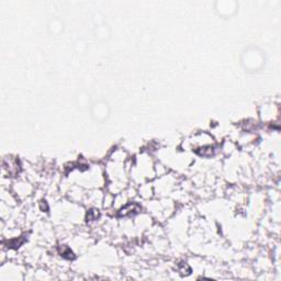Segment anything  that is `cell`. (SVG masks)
<instances>
[{
  "label": "cell",
  "instance_id": "cell-1",
  "mask_svg": "<svg viewBox=\"0 0 281 281\" xmlns=\"http://www.w3.org/2000/svg\"><path fill=\"white\" fill-rule=\"evenodd\" d=\"M202 151H197V153L199 155H202V156H211L213 155V147L211 146H208V147H203V148H200Z\"/></svg>",
  "mask_w": 281,
  "mask_h": 281
}]
</instances>
